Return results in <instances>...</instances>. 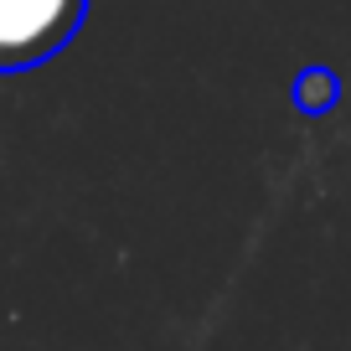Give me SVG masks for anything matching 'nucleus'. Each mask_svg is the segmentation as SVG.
Listing matches in <instances>:
<instances>
[{"label":"nucleus","mask_w":351,"mask_h":351,"mask_svg":"<svg viewBox=\"0 0 351 351\" xmlns=\"http://www.w3.org/2000/svg\"><path fill=\"white\" fill-rule=\"evenodd\" d=\"M83 21L88 0H0V73L52 62Z\"/></svg>","instance_id":"f257e3e1"},{"label":"nucleus","mask_w":351,"mask_h":351,"mask_svg":"<svg viewBox=\"0 0 351 351\" xmlns=\"http://www.w3.org/2000/svg\"><path fill=\"white\" fill-rule=\"evenodd\" d=\"M289 99H295L300 114H330L341 104V77L330 73V67H300L295 88H289Z\"/></svg>","instance_id":"f03ea898"}]
</instances>
